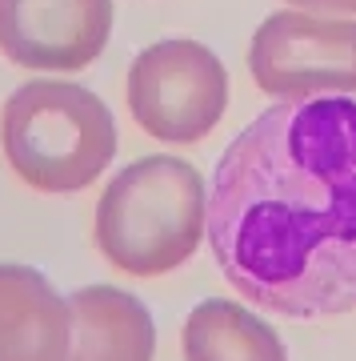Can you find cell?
Returning a JSON list of instances; mask_svg holds the SVG:
<instances>
[{
	"label": "cell",
	"mask_w": 356,
	"mask_h": 361,
	"mask_svg": "<svg viewBox=\"0 0 356 361\" xmlns=\"http://www.w3.org/2000/svg\"><path fill=\"white\" fill-rule=\"evenodd\" d=\"M208 249L244 301L293 322L356 310V97L272 104L220 153Z\"/></svg>",
	"instance_id": "obj_1"
},
{
	"label": "cell",
	"mask_w": 356,
	"mask_h": 361,
	"mask_svg": "<svg viewBox=\"0 0 356 361\" xmlns=\"http://www.w3.org/2000/svg\"><path fill=\"white\" fill-rule=\"evenodd\" d=\"M208 233V185L180 157H140L96 201L92 241L108 265L132 277H165L201 249Z\"/></svg>",
	"instance_id": "obj_2"
},
{
	"label": "cell",
	"mask_w": 356,
	"mask_h": 361,
	"mask_svg": "<svg viewBox=\"0 0 356 361\" xmlns=\"http://www.w3.org/2000/svg\"><path fill=\"white\" fill-rule=\"evenodd\" d=\"M0 149L37 193H80L116 157L113 109L77 80H25L0 113Z\"/></svg>",
	"instance_id": "obj_3"
},
{
	"label": "cell",
	"mask_w": 356,
	"mask_h": 361,
	"mask_svg": "<svg viewBox=\"0 0 356 361\" xmlns=\"http://www.w3.org/2000/svg\"><path fill=\"white\" fill-rule=\"evenodd\" d=\"M128 113L165 145H196L229 109V73L212 49L189 37L156 40L128 68Z\"/></svg>",
	"instance_id": "obj_4"
},
{
	"label": "cell",
	"mask_w": 356,
	"mask_h": 361,
	"mask_svg": "<svg viewBox=\"0 0 356 361\" xmlns=\"http://www.w3.org/2000/svg\"><path fill=\"white\" fill-rule=\"evenodd\" d=\"M248 73L256 89L280 104L352 97L356 92V20L300 8L272 13L253 32Z\"/></svg>",
	"instance_id": "obj_5"
},
{
	"label": "cell",
	"mask_w": 356,
	"mask_h": 361,
	"mask_svg": "<svg viewBox=\"0 0 356 361\" xmlns=\"http://www.w3.org/2000/svg\"><path fill=\"white\" fill-rule=\"evenodd\" d=\"M113 37V0H0V52L20 68L77 73Z\"/></svg>",
	"instance_id": "obj_6"
},
{
	"label": "cell",
	"mask_w": 356,
	"mask_h": 361,
	"mask_svg": "<svg viewBox=\"0 0 356 361\" xmlns=\"http://www.w3.org/2000/svg\"><path fill=\"white\" fill-rule=\"evenodd\" d=\"M72 345L68 297L32 265H0V361H64Z\"/></svg>",
	"instance_id": "obj_7"
},
{
	"label": "cell",
	"mask_w": 356,
	"mask_h": 361,
	"mask_svg": "<svg viewBox=\"0 0 356 361\" xmlns=\"http://www.w3.org/2000/svg\"><path fill=\"white\" fill-rule=\"evenodd\" d=\"M68 313H72V345L64 361H153V313L128 289L84 285L68 293Z\"/></svg>",
	"instance_id": "obj_8"
},
{
	"label": "cell",
	"mask_w": 356,
	"mask_h": 361,
	"mask_svg": "<svg viewBox=\"0 0 356 361\" xmlns=\"http://www.w3.org/2000/svg\"><path fill=\"white\" fill-rule=\"evenodd\" d=\"M184 361H288L272 325L241 301L208 297L184 317Z\"/></svg>",
	"instance_id": "obj_9"
},
{
	"label": "cell",
	"mask_w": 356,
	"mask_h": 361,
	"mask_svg": "<svg viewBox=\"0 0 356 361\" xmlns=\"http://www.w3.org/2000/svg\"><path fill=\"white\" fill-rule=\"evenodd\" d=\"M293 8L300 13H317V16H329V13H356V0H288Z\"/></svg>",
	"instance_id": "obj_10"
}]
</instances>
